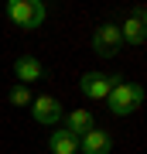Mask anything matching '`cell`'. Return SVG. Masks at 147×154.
<instances>
[{"label":"cell","instance_id":"2","mask_svg":"<svg viewBox=\"0 0 147 154\" xmlns=\"http://www.w3.org/2000/svg\"><path fill=\"white\" fill-rule=\"evenodd\" d=\"M7 17L17 24V28H38L44 21V4L41 0H11L7 4Z\"/></svg>","mask_w":147,"mask_h":154},{"label":"cell","instance_id":"3","mask_svg":"<svg viewBox=\"0 0 147 154\" xmlns=\"http://www.w3.org/2000/svg\"><path fill=\"white\" fill-rule=\"evenodd\" d=\"M120 24H113V21H106V24H99L96 34H93V51L96 55H103V58H113L116 51H120Z\"/></svg>","mask_w":147,"mask_h":154},{"label":"cell","instance_id":"9","mask_svg":"<svg viewBox=\"0 0 147 154\" xmlns=\"http://www.w3.org/2000/svg\"><path fill=\"white\" fill-rule=\"evenodd\" d=\"M93 127H96V120H93L89 110H72V113H65V130H72L75 137H86Z\"/></svg>","mask_w":147,"mask_h":154},{"label":"cell","instance_id":"5","mask_svg":"<svg viewBox=\"0 0 147 154\" xmlns=\"http://www.w3.org/2000/svg\"><path fill=\"white\" fill-rule=\"evenodd\" d=\"M31 116L38 123H44V127H55L65 116V110H62V103L55 96H34V103H31Z\"/></svg>","mask_w":147,"mask_h":154},{"label":"cell","instance_id":"7","mask_svg":"<svg viewBox=\"0 0 147 154\" xmlns=\"http://www.w3.org/2000/svg\"><path fill=\"white\" fill-rule=\"evenodd\" d=\"M82 154H109L113 151V137H109L106 130H99V127H93V130L82 137Z\"/></svg>","mask_w":147,"mask_h":154},{"label":"cell","instance_id":"11","mask_svg":"<svg viewBox=\"0 0 147 154\" xmlns=\"http://www.w3.org/2000/svg\"><path fill=\"white\" fill-rule=\"evenodd\" d=\"M7 99H11L14 106H31V103H34V93H31V86L14 82V86H11V93H7Z\"/></svg>","mask_w":147,"mask_h":154},{"label":"cell","instance_id":"4","mask_svg":"<svg viewBox=\"0 0 147 154\" xmlns=\"http://www.w3.org/2000/svg\"><path fill=\"white\" fill-rule=\"evenodd\" d=\"M116 75H103V72H86V75L79 79V89L86 99H106L109 89H113Z\"/></svg>","mask_w":147,"mask_h":154},{"label":"cell","instance_id":"1","mask_svg":"<svg viewBox=\"0 0 147 154\" xmlns=\"http://www.w3.org/2000/svg\"><path fill=\"white\" fill-rule=\"evenodd\" d=\"M106 103H109V113H113V116H130L137 106L144 103V89L137 82H127V79L116 75V82H113V89H109Z\"/></svg>","mask_w":147,"mask_h":154},{"label":"cell","instance_id":"10","mask_svg":"<svg viewBox=\"0 0 147 154\" xmlns=\"http://www.w3.org/2000/svg\"><path fill=\"white\" fill-rule=\"evenodd\" d=\"M120 38H123L127 45H144V41H147V31H144V24H140L137 14H130V17L120 24Z\"/></svg>","mask_w":147,"mask_h":154},{"label":"cell","instance_id":"12","mask_svg":"<svg viewBox=\"0 0 147 154\" xmlns=\"http://www.w3.org/2000/svg\"><path fill=\"white\" fill-rule=\"evenodd\" d=\"M137 17H140V24H144V31H147V4L140 7V14H137Z\"/></svg>","mask_w":147,"mask_h":154},{"label":"cell","instance_id":"6","mask_svg":"<svg viewBox=\"0 0 147 154\" xmlns=\"http://www.w3.org/2000/svg\"><path fill=\"white\" fill-rule=\"evenodd\" d=\"M79 147H82V137H75L65 127H55V134L48 137V151L51 154H79Z\"/></svg>","mask_w":147,"mask_h":154},{"label":"cell","instance_id":"8","mask_svg":"<svg viewBox=\"0 0 147 154\" xmlns=\"http://www.w3.org/2000/svg\"><path fill=\"white\" fill-rule=\"evenodd\" d=\"M14 75H17V82H21V86L38 82V79H41V62L34 58V55H21V58L14 62Z\"/></svg>","mask_w":147,"mask_h":154}]
</instances>
